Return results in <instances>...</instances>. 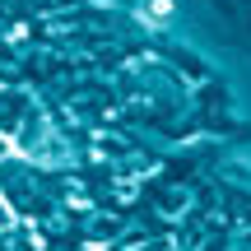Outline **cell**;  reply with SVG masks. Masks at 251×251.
Here are the masks:
<instances>
[{
    "label": "cell",
    "instance_id": "cell-1",
    "mask_svg": "<svg viewBox=\"0 0 251 251\" xmlns=\"http://www.w3.org/2000/svg\"><path fill=\"white\" fill-rule=\"evenodd\" d=\"M144 14H149V19H168V14H172V0H149Z\"/></svg>",
    "mask_w": 251,
    "mask_h": 251
}]
</instances>
